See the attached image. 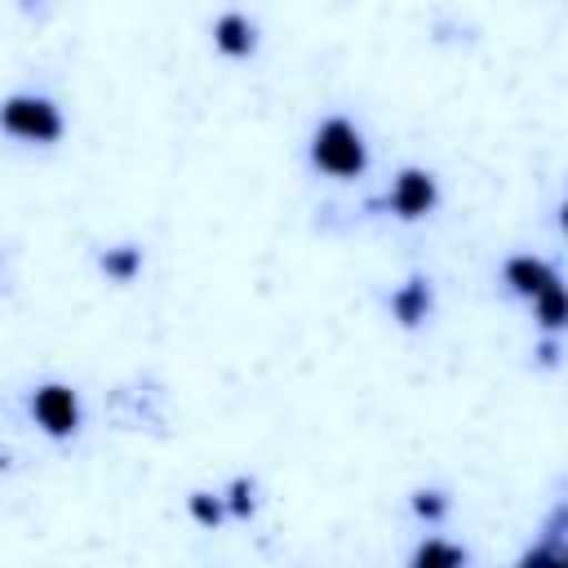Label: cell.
Returning <instances> with one entry per match:
<instances>
[{"label": "cell", "instance_id": "1", "mask_svg": "<svg viewBox=\"0 0 568 568\" xmlns=\"http://www.w3.org/2000/svg\"><path fill=\"white\" fill-rule=\"evenodd\" d=\"M311 160H315L324 173H333V178H355V173H364V164H368V151H364V138H359V129H355L351 120L333 115V120H324V124L315 129V142H311Z\"/></svg>", "mask_w": 568, "mask_h": 568}, {"label": "cell", "instance_id": "2", "mask_svg": "<svg viewBox=\"0 0 568 568\" xmlns=\"http://www.w3.org/2000/svg\"><path fill=\"white\" fill-rule=\"evenodd\" d=\"M0 124L27 142H53L62 133V115L49 98H9L0 106Z\"/></svg>", "mask_w": 568, "mask_h": 568}, {"label": "cell", "instance_id": "3", "mask_svg": "<svg viewBox=\"0 0 568 568\" xmlns=\"http://www.w3.org/2000/svg\"><path fill=\"white\" fill-rule=\"evenodd\" d=\"M31 413H36V422H40L49 435H58V439L80 426L75 390H71V386H58V382H49V386H40V390L31 395Z\"/></svg>", "mask_w": 568, "mask_h": 568}, {"label": "cell", "instance_id": "4", "mask_svg": "<svg viewBox=\"0 0 568 568\" xmlns=\"http://www.w3.org/2000/svg\"><path fill=\"white\" fill-rule=\"evenodd\" d=\"M430 204H435V182H430V173L404 169V173L395 178L390 209H395L399 217H422V213H430Z\"/></svg>", "mask_w": 568, "mask_h": 568}, {"label": "cell", "instance_id": "5", "mask_svg": "<svg viewBox=\"0 0 568 568\" xmlns=\"http://www.w3.org/2000/svg\"><path fill=\"white\" fill-rule=\"evenodd\" d=\"M559 275L541 262V257H510L506 262V284L515 288V293H524V297H537L546 284H555Z\"/></svg>", "mask_w": 568, "mask_h": 568}, {"label": "cell", "instance_id": "6", "mask_svg": "<svg viewBox=\"0 0 568 568\" xmlns=\"http://www.w3.org/2000/svg\"><path fill=\"white\" fill-rule=\"evenodd\" d=\"M213 44L222 53H231V58H244L253 49V22L240 18V13H222L217 27H213Z\"/></svg>", "mask_w": 568, "mask_h": 568}, {"label": "cell", "instance_id": "7", "mask_svg": "<svg viewBox=\"0 0 568 568\" xmlns=\"http://www.w3.org/2000/svg\"><path fill=\"white\" fill-rule=\"evenodd\" d=\"M390 306H395L399 324H422V320H426V311H430V288H426L422 280H408V284L390 297Z\"/></svg>", "mask_w": 568, "mask_h": 568}, {"label": "cell", "instance_id": "8", "mask_svg": "<svg viewBox=\"0 0 568 568\" xmlns=\"http://www.w3.org/2000/svg\"><path fill=\"white\" fill-rule=\"evenodd\" d=\"M138 266H142V248H133V244H120V248H106L102 253V271L115 275V280H133Z\"/></svg>", "mask_w": 568, "mask_h": 568}, {"label": "cell", "instance_id": "9", "mask_svg": "<svg viewBox=\"0 0 568 568\" xmlns=\"http://www.w3.org/2000/svg\"><path fill=\"white\" fill-rule=\"evenodd\" d=\"M417 568H457L466 564V550L462 546H444V541H426L417 555H413Z\"/></svg>", "mask_w": 568, "mask_h": 568}, {"label": "cell", "instance_id": "10", "mask_svg": "<svg viewBox=\"0 0 568 568\" xmlns=\"http://www.w3.org/2000/svg\"><path fill=\"white\" fill-rule=\"evenodd\" d=\"M537 315H541L546 328H559L564 324V288H559V280L537 293Z\"/></svg>", "mask_w": 568, "mask_h": 568}, {"label": "cell", "instance_id": "11", "mask_svg": "<svg viewBox=\"0 0 568 568\" xmlns=\"http://www.w3.org/2000/svg\"><path fill=\"white\" fill-rule=\"evenodd\" d=\"M191 515H195L204 528H213V524L222 519V501L209 497V493H191Z\"/></svg>", "mask_w": 568, "mask_h": 568}, {"label": "cell", "instance_id": "12", "mask_svg": "<svg viewBox=\"0 0 568 568\" xmlns=\"http://www.w3.org/2000/svg\"><path fill=\"white\" fill-rule=\"evenodd\" d=\"M413 510H417L422 519H439V515H444V493H417V497H413Z\"/></svg>", "mask_w": 568, "mask_h": 568}, {"label": "cell", "instance_id": "13", "mask_svg": "<svg viewBox=\"0 0 568 568\" xmlns=\"http://www.w3.org/2000/svg\"><path fill=\"white\" fill-rule=\"evenodd\" d=\"M248 493H253V488H248L244 479L231 488V510H235V515H248V510H253V497H248Z\"/></svg>", "mask_w": 568, "mask_h": 568}]
</instances>
